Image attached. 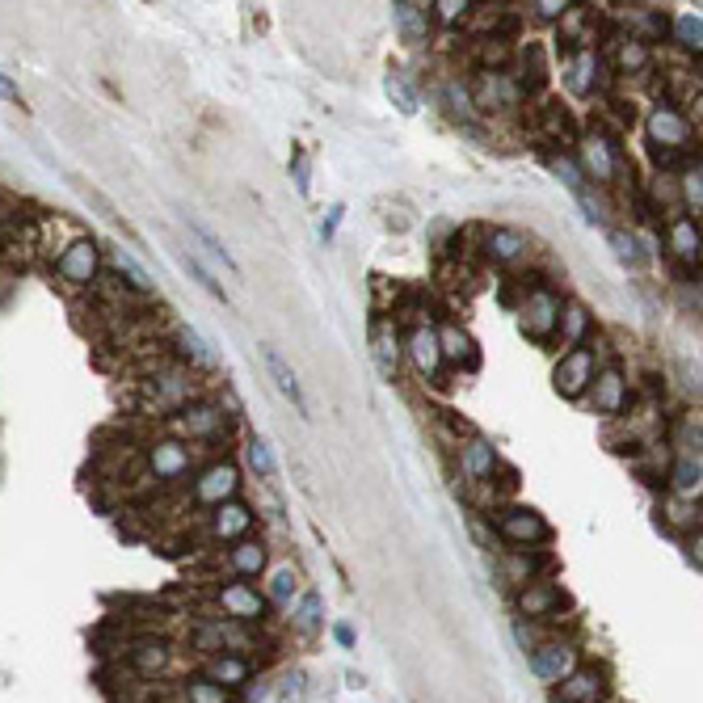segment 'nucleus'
Instances as JSON below:
<instances>
[{
  "label": "nucleus",
  "mask_w": 703,
  "mask_h": 703,
  "mask_svg": "<svg viewBox=\"0 0 703 703\" xmlns=\"http://www.w3.org/2000/svg\"><path fill=\"white\" fill-rule=\"evenodd\" d=\"M590 396H594V409H598V413H607V417H619V413H624L628 400H632L624 367H602V371H594Z\"/></svg>",
  "instance_id": "14"
},
{
  "label": "nucleus",
  "mask_w": 703,
  "mask_h": 703,
  "mask_svg": "<svg viewBox=\"0 0 703 703\" xmlns=\"http://www.w3.org/2000/svg\"><path fill=\"white\" fill-rule=\"evenodd\" d=\"M611 245H615V253L624 257V261H632V266L640 261V253H636V236H632V232H619V228H611Z\"/></svg>",
  "instance_id": "42"
},
{
  "label": "nucleus",
  "mask_w": 703,
  "mask_h": 703,
  "mask_svg": "<svg viewBox=\"0 0 703 703\" xmlns=\"http://www.w3.org/2000/svg\"><path fill=\"white\" fill-rule=\"evenodd\" d=\"M177 695H182V703H232V695L224 687H215V682H207L203 674H194V670L177 682Z\"/></svg>",
  "instance_id": "25"
},
{
  "label": "nucleus",
  "mask_w": 703,
  "mask_h": 703,
  "mask_svg": "<svg viewBox=\"0 0 703 703\" xmlns=\"http://www.w3.org/2000/svg\"><path fill=\"white\" fill-rule=\"evenodd\" d=\"M375 363H379V375L384 379H392L396 375V363H400V341H396V333L388 329V325H375Z\"/></svg>",
  "instance_id": "28"
},
{
  "label": "nucleus",
  "mask_w": 703,
  "mask_h": 703,
  "mask_svg": "<svg viewBox=\"0 0 703 703\" xmlns=\"http://www.w3.org/2000/svg\"><path fill=\"white\" fill-rule=\"evenodd\" d=\"M186 228L198 236V240H203V249H211V257L215 261H224V270H232V274H240V266H236V257L228 253V245H224V240H219L207 224H203V219H198V215H186Z\"/></svg>",
  "instance_id": "30"
},
{
  "label": "nucleus",
  "mask_w": 703,
  "mask_h": 703,
  "mask_svg": "<svg viewBox=\"0 0 703 703\" xmlns=\"http://www.w3.org/2000/svg\"><path fill=\"white\" fill-rule=\"evenodd\" d=\"M615 59H619V68H628V72H645L649 47L640 43V38H624V43H615Z\"/></svg>",
  "instance_id": "32"
},
{
  "label": "nucleus",
  "mask_w": 703,
  "mask_h": 703,
  "mask_svg": "<svg viewBox=\"0 0 703 703\" xmlns=\"http://www.w3.org/2000/svg\"><path fill=\"white\" fill-rule=\"evenodd\" d=\"M447 97H451V106L459 110L455 118H472V114H476V106H472V97H468V89L459 85V80H447Z\"/></svg>",
  "instance_id": "41"
},
{
  "label": "nucleus",
  "mask_w": 703,
  "mask_h": 703,
  "mask_svg": "<svg viewBox=\"0 0 703 703\" xmlns=\"http://www.w3.org/2000/svg\"><path fill=\"white\" fill-rule=\"evenodd\" d=\"M97 266H102V257H97L93 240H72V245L55 257V274L64 278L68 287H93L97 283Z\"/></svg>",
  "instance_id": "12"
},
{
  "label": "nucleus",
  "mask_w": 703,
  "mask_h": 703,
  "mask_svg": "<svg viewBox=\"0 0 703 703\" xmlns=\"http://www.w3.org/2000/svg\"><path fill=\"white\" fill-rule=\"evenodd\" d=\"M674 34H678V47L682 51H695L703 47V30H699V13H678L674 17Z\"/></svg>",
  "instance_id": "35"
},
{
  "label": "nucleus",
  "mask_w": 703,
  "mask_h": 703,
  "mask_svg": "<svg viewBox=\"0 0 703 703\" xmlns=\"http://www.w3.org/2000/svg\"><path fill=\"white\" fill-rule=\"evenodd\" d=\"M261 354H266V367H270V375H274V384H278V392H283L287 400H291V405L299 409V413H304L308 417V400H304V388H299V379H295V371L283 363V354H278V350H261Z\"/></svg>",
  "instance_id": "23"
},
{
  "label": "nucleus",
  "mask_w": 703,
  "mask_h": 703,
  "mask_svg": "<svg viewBox=\"0 0 703 703\" xmlns=\"http://www.w3.org/2000/svg\"><path fill=\"white\" fill-rule=\"evenodd\" d=\"M182 266H186V270H190V274L198 278V283H203V291H207L211 299H219V304H228V291H224V287L215 283V274H211V270L203 266V261H198V257H190V253H182Z\"/></svg>",
  "instance_id": "37"
},
{
  "label": "nucleus",
  "mask_w": 703,
  "mask_h": 703,
  "mask_svg": "<svg viewBox=\"0 0 703 703\" xmlns=\"http://www.w3.org/2000/svg\"><path fill=\"white\" fill-rule=\"evenodd\" d=\"M224 565H228V573L236 581H257L261 573H266V565H270V548L261 544V539L245 535V539H236V544H228Z\"/></svg>",
  "instance_id": "16"
},
{
  "label": "nucleus",
  "mask_w": 703,
  "mask_h": 703,
  "mask_svg": "<svg viewBox=\"0 0 703 703\" xmlns=\"http://www.w3.org/2000/svg\"><path fill=\"white\" fill-rule=\"evenodd\" d=\"M337 224H341V207H333V211H329V219H325V228H320V232H325V240L337 232Z\"/></svg>",
  "instance_id": "47"
},
{
  "label": "nucleus",
  "mask_w": 703,
  "mask_h": 703,
  "mask_svg": "<svg viewBox=\"0 0 703 703\" xmlns=\"http://www.w3.org/2000/svg\"><path fill=\"white\" fill-rule=\"evenodd\" d=\"M434 333H438V350H443V363H455V367H464V371H476V367H480L476 341L468 337L464 325L447 320V325H443V329H434Z\"/></svg>",
  "instance_id": "18"
},
{
  "label": "nucleus",
  "mask_w": 703,
  "mask_h": 703,
  "mask_svg": "<svg viewBox=\"0 0 703 703\" xmlns=\"http://www.w3.org/2000/svg\"><path fill=\"white\" fill-rule=\"evenodd\" d=\"M459 468H464L472 480H493L497 472V451L485 438H468V447H459Z\"/></svg>",
  "instance_id": "21"
},
{
  "label": "nucleus",
  "mask_w": 703,
  "mask_h": 703,
  "mask_svg": "<svg viewBox=\"0 0 703 703\" xmlns=\"http://www.w3.org/2000/svg\"><path fill=\"white\" fill-rule=\"evenodd\" d=\"M539 17H544V22H552V17H565L569 13V5H531Z\"/></svg>",
  "instance_id": "44"
},
{
  "label": "nucleus",
  "mask_w": 703,
  "mask_h": 703,
  "mask_svg": "<svg viewBox=\"0 0 703 703\" xmlns=\"http://www.w3.org/2000/svg\"><path fill=\"white\" fill-rule=\"evenodd\" d=\"M295 598H299V573L291 565H283L274 573V581H270V602L287 607V602H295Z\"/></svg>",
  "instance_id": "34"
},
{
  "label": "nucleus",
  "mask_w": 703,
  "mask_h": 703,
  "mask_svg": "<svg viewBox=\"0 0 703 703\" xmlns=\"http://www.w3.org/2000/svg\"><path fill=\"white\" fill-rule=\"evenodd\" d=\"M245 455H249V464H253V472L261 476V480H274L278 476V464H274V455H270V447H266V438H249V447H245Z\"/></svg>",
  "instance_id": "36"
},
{
  "label": "nucleus",
  "mask_w": 703,
  "mask_h": 703,
  "mask_svg": "<svg viewBox=\"0 0 703 703\" xmlns=\"http://www.w3.org/2000/svg\"><path fill=\"white\" fill-rule=\"evenodd\" d=\"M388 97L396 102V110H400V114H417V93L409 89V80L400 76V72H392V76H388Z\"/></svg>",
  "instance_id": "39"
},
{
  "label": "nucleus",
  "mask_w": 703,
  "mask_h": 703,
  "mask_svg": "<svg viewBox=\"0 0 703 703\" xmlns=\"http://www.w3.org/2000/svg\"><path fill=\"white\" fill-rule=\"evenodd\" d=\"M493 531L506 539V544L522 548V552L535 548V544H548V539H552V527L531 506H506V510H497L493 514Z\"/></svg>",
  "instance_id": "5"
},
{
  "label": "nucleus",
  "mask_w": 703,
  "mask_h": 703,
  "mask_svg": "<svg viewBox=\"0 0 703 703\" xmlns=\"http://www.w3.org/2000/svg\"><path fill=\"white\" fill-rule=\"evenodd\" d=\"M257 527V510L249 501H224V506H215L207 518H203V544H236V539L253 535Z\"/></svg>",
  "instance_id": "7"
},
{
  "label": "nucleus",
  "mask_w": 703,
  "mask_h": 703,
  "mask_svg": "<svg viewBox=\"0 0 703 703\" xmlns=\"http://www.w3.org/2000/svg\"><path fill=\"white\" fill-rule=\"evenodd\" d=\"M240 497V468L232 459H215L207 464L203 472L194 476V489H190V501L194 506H224V501H236Z\"/></svg>",
  "instance_id": "8"
},
{
  "label": "nucleus",
  "mask_w": 703,
  "mask_h": 703,
  "mask_svg": "<svg viewBox=\"0 0 703 703\" xmlns=\"http://www.w3.org/2000/svg\"><path fill=\"white\" fill-rule=\"evenodd\" d=\"M177 430H182L190 443H215V438L228 434V417L215 400L198 396V400H190V405L177 409Z\"/></svg>",
  "instance_id": "9"
},
{
  "label": "nucleus",
  "mask_w": 703,
  "mask_h": 703,
  "mask_svg": "<svg viewBox=\"0 0 703 703\" xmlns=\"http://www.w3.org/2000/svg\"><path fill=\"white\" fill-rule=\"evenodd\" d=\"M666 236H670V249L682 261H699V219L695 215H674Z\"/></svg>",
  "instance_id": "24"
},
{
  "label": "nucleus",
  "mask_w": 703,
  "mask_h": 703,
  "mask_svg": "<svg viewBox=\"0 0 703 703\" xmlns=\"http://www.w3.org/2000/svg\"><path fill=\"white\" fill-rule=\"evenodd\" d=\"M531 253V240L514 232V228H489L485 232V257L493 266H518L522 257Z\"/></svg>",
  "instance_id": "20"
},
{
  "label": "nucleus",
  "mask_w": 703,
  "mask_h": 703,
  "mask_svg": "<svg viewBox=\"0 0 703 703\" xmlns=\"http://www.w3.org/2000/svg\"><path fill=\"white\" fill-rule=\"evenodd\" d=\"M0 97H5V102H22V93L9 85V76H0Z\"/></svg>",
  "instance_id": "46"
},
{
  "label": "nucleus",
  "mask_w": 703,
  "mask_h": 703,
  "mask_svg": "<svg viewBox=\"0 0 703 703\" xmlns=\"http://www.w3.org/2000/svg\"><path fill=\"white\" fill-rule=\"evenodd\" d=\"M173 346H177V358L190 367H203V371H215V354L203 337H198L190 325H173Z\"/></svg>",
  "instance_id": "22"
},
{
  "label": "nucleus",
  "mask_w": 703,
  "mask_h": 703,
  "mask_svg": "<svg viewBox=\"0 0 703 703\" xmlns=\"http://www.w3.org/2000/svg\"><path fill=\"white\" fill-rule=\"evenodd\" d=\"M552 569V556H527V552H510L506 560V573H510V586H527V581H539V573Z\"/></svg>",
  "instance_id": "26"
},
{
  "label": "nucleus",
  "mask_w": 703,
  "mask_h": 703,
  "mask_svg": "<svg viewBox=\"0 0 703 703\" xmlns=\"http://www.w3.org/2000/svg\"><path fill=\"white\" fill-rule=\"evenodd\" d=\"M560 312H565V299H560L548 283H531L527 299H522V329H527L535 341H552V333L560 329Z\"/></svg>",
  "instance_id": "3"
},
{
  "label": "nucleus",
  "mask_w": 703,
  "mask_h": 703,
  "mask_svg": "<svg viewBox=\"0 0 703 703\" xmlns=\"http://www.w3.org/2000/svg\"><path fill=\"white\" fill-rule=\"evenodd\" d=\"M581 666V640L577 636H552V640H544L535 653H531V670L548 682V687H560L573 670Z\"/></svg>",
  "instance_id": "6"
},
{
  "label": "nucleus",
  "mask_w": 703,
  "mask_h": 703,
  "mask_svg": "<svg viewBox=\"0 0 703 703\" xmlns=\"http://www.w3.org/2000/svg\"><path fill=\"white\" fill-rule=\"evenodd\" d=\"M211 611L219 619H228V624H245V628H261L270 619V598L261 594L257 586H249V581H215L211 590Z\"/></svg>",
  "instance_id": "1"
},
{
  "label": "nucleus",
  "mask_w": 703,
  "mask_h": 703,
  "mask_svg": "<svg viewBox=\"0 0 703 703\" xmlns=\"http://www.w3.org/2000/svg\"><path fill=\"white\" fill-rule=\"evenodd\" d=\"M114 266H118V274H127L131 278V287L139 291V295H148L152 291V274L139 266V261L127 253V249H114Z\"/></svg>",
  "instance_id": "33"
},
{
  "label": "nucleus",
  "mask_w": 703,
  "mask_h": 703,
  "mask_svg": "<svg viewBox=\"0 0 703 703\" xmlns=\"http://www.w3.org/2000/svg\"><path fill=\"white\" fill-rule=\"evenodd\" d=\"M607 695L611 687H607V670L602 666H577L556 691V699H565V703H607Z\"/></svg>",
  "instance_id": "15"
},
{
  "label": "nucleus",
  "mask_w": 703,
  "mask_h": 703,
  "mask_svg": "<svg viewBox=\"0 0 703 703\" xmlns=\"http://www.w3.org/2000/svg\"><path fill=\"white\" fill-rule=\"evenodd\" d=\"M396 26L405 30L409 43H426L430 38V9L426 5H396Z\"/></svg>",
  "instance_id": "27"
},
{
  "label": "nucleus",
  "mask_w": 703,
  "mask_h": 703,
  "mask_svg": "<svg viewBox=\"0 0 703 703\" xmlns=\"http://www.w3.org/2000/svg\"><path fill=\"white\" fill-rule=\"evenodd\" d=\"M632 22L645 30L649 38H666V17H661L657 9H640V13H632Z\"/></svg>",
  "instance_id": "40"
},
{
  "label": "nucleus",
  "mask_w": 703,
  "mask_h": 703,
  "mask_svg": "<svg viewBox=\"0 0 703 703\" xmlns=\"http://www.w3.org/2000/svg\"><path fill=\"white\" fill-rule=\"evenodd\" d=\"M438 13H443V22H464V17L472 13V5H434Z\"/></svg>",
  "instance_id": "43"
},
{
  "label": "nucleus",
  "mask_w": 703,
  "mask_h": 703,
  "mask_svg": "<svg viewBox=\"0 0 703 703\" xmlns=\"http://www.w3.org/2000/svg\"><path fill=\"white\" fill-rule=\"evenodd\" d=\"M144 464H148V476L144 485H182V480L194 472V451L186 438H156V443L144 451Z\"/></svg>",
  "instance_id": "2"
},
{
  "label": "nucleus",
  "mask_w": 703,
  "mask_h": 703,
  "mask_svg": "<svg viewBox=\"0 0 703 703\" xmlns=\"http://www.w3.org/2000/svg\"><path fill=\"white\" fill-rule=\"evenodd\" d=\"M194 674H203L207 682H215V687H224L232 695L236 687H245L253 678V661L232 657V653H211V657H194Z\"/></svg>",
  "instance_id": "13"
},
{
  "label": "nucleus",
  "mask_w": 703,
  "mask_h": 703,
  "mask_svg": "<svg viewBox=\"0 0 703 703\" xmlns=\"http://www.w3.org/2000/svg\"><path fill=\"white\" fill-rule=\"evenodd\" d=\"M674 489L682 497H695L699 493V455H678V468H674Z\"/></svg>",
  "instance_id": "31"
},
{
  "label": "nucleus",
  "mask_w": 703,
  "mask_h": 703,
  "mask_svg": "<svg viewBox=\"0 0 703 703\" xmlns=\"http://www.w3.org/2000/svg\"><path fill=\"white\" fill-rule=\"evenodd\" d=\"M295 182H299V194H308V160L304 156L295 160Z\"/></svg>",
  "instance_id": "45"
},
{
  "label": "nucleus",
  "mask_w": 703,
  "mask_h": 703,
  "mask_svg": "<svg viewBox=\"0 0 703 703\" xmlns=\"http://www.w3.org/2000/svg\"><path fill=\"white\" fill-rule=\"evenodd\" d=\"M560 602H565V590L556 586L552 577H539V581H527V586L514 590V607H518V619H556L560 615Z\"/></svg>",
  "instance_id": "11"
},
{
  "label": "nucleus",
  "mask_w": 703,
  "mask_h": 703,
  "mask_svg": "<svg viewBox=\"0 0 703 703\" xmlns=\"http://www.w3.org/2000/svg\"><path fill=\"white\" fill-rule=\"evenodd\" d=\"M291 619H295L299 632H316V628H320V594L308 590L304 598H299V611H295Z\"/></svg>",
  "instance_id": "38"
},
{
  "label": "nucleus",
  "mask_w": 703,
  "mask_h": 703,
  "mask_svg": "<svg viewBox=\"0 0 703 703\" xmlns=\"http://www.w3.org/2000/svg\"><path fill=\"white\" fill-rule=\"evenodd\" d=\"M649 139H653V148H657V160L661 165H674V160H691L687 144H691V127H687V118H682L674 106H657L649 114Z\"/></svg>",
  "instance_id": "4"
},
{
  "label": "nucleus",
  "mask_w": 703,
  "mask_h": 703,
  "mask_svg": "<svg viewBox=\"0 0 703 703\" xmlns=\"http://www.w3.org/2000/svg\"><path fill=\"white\" fill-rule=\"evenodd\" d=\"M409 358H413V367L426 375V379L443 375V350H438L434 325H413V333H409Z\"/></svg>",
  "instance_id": "19"
},
{
  "label": "nucleus",
  "mask_w": 703,
  "mask_h": 703,
  "mask_svg": "<svg viewBox=\"0 0 703 703\" xmlns=\"http://www.w3.org/2000/svg\"><path fill=\"white\" fill-rule=\"evenodd\" d=\"M590 329V312L581 308V304H569L565 312H560V346H569V350H577L581 346V333Z\"/></svg>",
  "instance_id": "29"
},
{
  "label": "nucleus",
  "mask_w": 703,
  "mask_h": 703,
  "mask_svg": "<svg viewBox=\"0 0 703 703\" xmlns=\"http://www.w3.org/2000/svg\"><path fill=\"white\" fill-rule=\"evenodd\" d=\"M581 165H586L590 173H594V182H615V173L624 169V152H619V144L611 139H602L598 131L586 139V144H581Z\"/></svg>",
  "instance_id": "17"
},
{
  "label": "nucleus",
  "mask_w": 703,
  "mask_h": 703,
  "mask_svg": "<svg viewBox=\"0 0 703 703\" xmlns=\"http://www.w3.org/2000/svg\"><path fill=\"white\" fill-rule=\"evenodd\" d=\"M548 703H565V699H556V695H552V699H548Z\"/></svg>",
  "instance_id": "48"
},
{
  "label": "nucleus",
  "mask_w": 703,
  "mask_h": 703,
  "mask_svg": "<svg viewBox=\"0 0 703 703\" xmlns=\"http://www.w3.org/2000/svg\"><path fill=\"white\" fill-rule=\"evenodd\" d=\"M594 371H598V350L594 346L569 350L565 358H560V367H556V392L565 400H581L590 392V384H594Z\"/></svg>",
  "instance_id": "10"
}]
</instances>
